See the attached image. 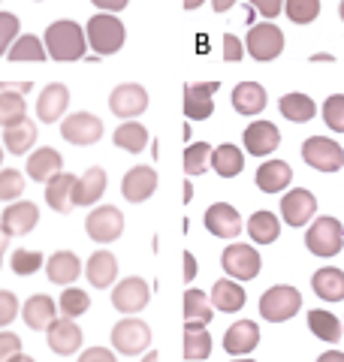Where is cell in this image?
<instances>
[{"label": "cell", "instance_id": "53", "mask_svg": "<svg viewBox=\"0 0 344 362\" xmlns=\"http://www.w3.org/2000/svg\"><path fill=\"white\" fill-rule=\"evenodd\" d=\"M79 362H118V359H115V354L106 350V347H91V350H85V354L79 356Z\"/></svg>", "mask_w": 344, "mask_h": 362}, {"label": "cell", "instance_id": "16", "mask_svg": "<svg viewBox=\"0 0 344 362\" xmlns=\"http://www.w3.org/2000/svg\"><path fill=\"white\" fill-rule=\"evenodd\" d=\"M314 211H317V199L311 190H305V187H296L290 194H284V199H281V214L290 226H305L314 218Z\"/></svg>", "mask_w": 344, "mask_h": 362}, {"label": "cell", "instance_id": "51", "mask_svg": "<svg viewBox=\"0 0 344 362\" xmlns=\"http://www.w3.org/2000/svg\"><path fill=\"white\" fill-rule=\"evenodd\" d=\"M242 54H245V49H242V42H239V37L227 33L224 37V61L236 64V61H242Z\"/></svg>", "mask_w": 344, "mask_h": 362}, {"label": "cell", "instance_id": "19", "mask_svg": "<svg viewBox=\"0 0 344 362\" xmlns=\"http://www.w3.org/2000/svg\"><path fill=\"white\" fill-rule=\"evenodd\" d=\"M157 190V169L154 166H133L121 181V197L130 202H145Z\"/></svg>", "mask_w": 344, "mask_h": 362}, {"label": "cell", "instance_id": "49", "mask_svg": "<svg viewBox=\"0 0 344 362\" xmlns=\"http://www.w3.org/2000/svg\"><path fill=\"white\" fill-rule=\"evenodd\" d=\"M18 314V299L9 290H0V326H9Z\"/></svg>", "mask_w": 344, "mask_h": 362}, {"label": "cell", "instance_id": "56", "mask_svg": "<svg viewBox=\"0 0 344 362\" xmlns=\"http://www.w3.org/2000/svg\"><path fill=\"white\" fill-rule=\"evenodd\" d=\"M317 362H344V354L341 350H326L323 356H317Z\"/></svg>", "mask_w": 344, "mask_h": 362}, {"label": "cell", "instance_id": "9", "mask_svg": "<svg viewBox=\"0 0 344 362\" xmlns=\"http://www.w3.org/2000/svg\"><path fill=\"white\" fill-rule=\"evenodd\" d=\"M284 49V33L275 25H254L248 33V54L254 61H275Z\"/></svg>", "mask_w": 344, "mask_h": 362}, {"label": "cell", "instance_id": "17", "mask_svg": "<svg viewBox=\"0 0 344 362\" xmlns=\"http://www.w3.org/2000/svg\"><path fill=\"white\" fill-rule=\"evenodd\" d=\"M205 230L217 235V239H236L242 233V218H239V211L229 202H214L205 211Z\"/></svg>", "mask_w": 344, "mask_h": 362}, {"label": "cell", "instance_id": "52", "mask_svg": "<svg viewBox=\"0 0 344 362\" xmlns=\"http://www.w3.org/2000/svg\"><path fill=\"white\" fill-rule=\"evenodd\" d=\"M251 6L260 9L266 18H275V16H281V9H284V0H251Z\"/></svg>", "mask_w": 344, "mask_h": 362}, {"label": "cell", "instance_id": "42", "mask_svg": "<svg viewBox=\"0 0 344 362\" xmlns=\"http://www.w3.org/2000/svg\"><path fill=\"white\" fill-rule=\"evenodd\" d=\"M57 308H61V314H64V317H70V320H76V317L88 314V308H91V296H88L85 290L70 287V290H64V293H61V302H57Z\"/></svg>", "mask_w": 344, "mask_h": 362}, {"label": "cell", "instance_id": "22", "mask_svg": "<svg viewBox=\"0 0 344 362\" xmlns=\"http://www.w3.org/2000/svg\"><path fill=\"white\" fill-rule=\"evenodd\" d=\"M67 103H70V90H67V85L55 82L49 88H42V94L37 100V118L52 124L67 112Z\"/></svg>", "mask_w": 344, "mask_h": 362}, {"label": "cell", "instance_id": "40", "mask_svg": "<svg viewBox=\"0 0 344 362\" xmlns=\"http://www.w3.org/2000/svg\"><path fill=\"white\" fill-rule=\"evenodd\" d=\"M49 58V52H45V42H40L37 37H18L16 42H13V49H9V61H16V64H21V61H45Z\"/></svg>", "mask_w": 344, "mask_h": 362}, {"label": "cell", "instance_id": "32", "mask_svg": "<svg viewBox=\"0 0 344 362\" xmlns=\"http://www.w3.org/2000/svg\"><path fill=\"white\" fill-rule=\"evenodd\" d=\"M88 281L94 287H112L115 284V275H118V259H115L109 251H97L94 257L88 259Z\"/></svg>", "mask_w": 344, "mask_h": 362}, {"label": "cell", "instance_id": "10", "mask_svg": "<svg viewBox=\"0 0 344 362\" xmlns=\"http://www.w3.org/2000/svg\"><path fill=\"white\" fill-rule=\"evenodd\" d=\"M61 136L73 145H94L103 136V121L91 112H76V115L61 121Z\"/></svg>", "mask_w": 344, "mask_h": 362}, {"label": "cell", "instance_id": "44", "mask_svg": "<svg viewBox=\"0 0 344 362\" xmlns=\"http://www.w3.org/2000/svg\"><path fill=\"white\" fill-rule=\"evenodd\" d=\"M212 160V145L209 142H193L185 148V173L188 175H200L205 173V166Z\"/></svg>", "mask_w": 344, "mask_h": 362}, {"label": "cell", "instance_id": "27", "mask_svg": "<svg viewBox=\"0 0 344 362\" xmlns=\"http://www.w3.org/2000/svg\"><path fill=\"white\" fill-rule=\"evenodd\" d=\"M76 175L70 173H61V175H55L49 185H45V202L55 209V211H61L67 214L73 209V190H76Z\"/></svg>", "mask_w": 344, "mask_h": 362}, {"label": "cell", "instance_id": "11", "mask_svg": "<svg viewBox=\"0 0 344 362\" xmlns=\"http://www.w3.org/2000/svg\"><path fill=\"white\" fill-rule=\"evenodd\" d=\"M148 299H151V290L142 278H124L118 287L112 290V305L118 308L121 314H139Z\"/></svg>", "mask_w": 344, "mask_h": 362}, {"label": "cell", "instance_id": "14", "mask_svg": "<svg viewBox=\"0 0 344 362\" xmlns=\"http://www.w3.org/2000/svg\"><path fill=\"white\" fill-rule=\"evenodd\" d=\"M109 109L118 118H136L148 109V90L142 85H118L109 97Z\"/></svg>", "mask_w": 344, "mask_h": 362}, {"label": "cell", "instance_id": "25", "mask_svg": "<svg viewBox=\"0 0 344 362\" xmlns=\"http://www.w3.org/2000/svg\"><path fill=\"white\" fill-rule=\"evenodd\" d=\"M61 169H64V157L55 148H40L28 157V175L33 181H45L49 185L55 175H61Z\"/></svg>", "mask_w": 344, "mask_h": 362}, {"label": "cell", "instance_id": "62", "mask_svg": "<svg viewBox=\"0 0 344 362\" xmlns=\"http://www.w3.org/2000/svg\"><path fill=\"white\" fill-rule=\"evenodd\" d=\"M338 16H341V21H344V0H341V6H338Z\"/></svg>", "mask_w": 344, "mask_h": 362}, {"label": "cell", "instance_id": "36", "mask_svg": "<svg viewBox=\"0 0 344 362\" xmlns=\"http://www.w3.org/2000/svg\"><path fill=\"white\" fill-rule=\"evenodd\" d=\"M28 118V106L21 90H0V127H16Z\"/></svg>", "mask_w": 344, "mask_h": 362}, {"label": "cell", "instance_id": "21", "mask_svg": "<svg viewBox=\"0 0 344 362\" xmlns=\"http://www.w3.org/2000/svg\"><path fill=\"white\" fill-rule=\"evenodd\" d=\"M45 275H49L52 284L70 287L73 281L82 275V263H79V257L73 251H57L49 257V263H45Z\"/></svg>", "mask_w": 344, "mask_h": 362}, {"label": "cell", "instance_id": "26", "mask_svg": "<svg viewBox=\"0 0 344 362\" xmlns=\"http://www.w3.org/2000/svg\"><path fill=\"white\" fill-rule=\"evenodd\" d=\"M212 308L224 311V314H236L245 308L248 302V293L236 284V281H217V284L212 287Z\"/></svg>", "mask_w": 344, "mask_h": 362}, {"label": "cell", "instance_id": "2", "mask_svg": "<svg viewBox=\"0 0 344 362\" xmlns=\"http://www.w3.org/2000/svg\"><path fill=\"white\" fill-rule=\"evenodd\" d=\"M302 308V293L290 284H278L260 296V314L269 323H284Z\"/></svg>", "mask_w": 344, "mask_h": 362}, {"label": "cell", "instance_id": "31", "mask_svg": "<svg viewBox=\"0 0 344 362\" xmlns=\"http://www.w3.org/2000/svg\"><path fill=\"white\" fill-rule=\"evenodd\" d=\"M212 356V335L205 332L202 323H185V359L202 362Z\"/></svg>", "mask_w": 344, "mask_h": 362}, {"label": "cell", "instance_id": "39", "mask_svg": "<svg viewBox=\"0 0 344 362\" xmlns=\"http://www.w3.org/2000/svg\"><path fill=\"white\" fill-rule=\"evenodd\" d=\"M115 145L124 151H130V154H139L145 145H148V130L142 127L139 121H127V124H121L118 130H115Z\"/></svg>", "mask_w": 344, "mask_h": 362}, {"label": "cell", "instance_id": "61", "mask_svg": "<svg viewBox=\"0 0 344 362\" xmlns=\"http://www.w3.org/2000/svg\"><path fill=\"white\" fill-rule=\"evenodd\" d=\"M197 6H202V0H185V9H197Z\"/></svg>", "mask_w": 344, "mask_h": 362}, {"label": "cell", "instance_id": "47", "mask_svg": "<svg viewBox=\"0 0 344 362\" xmlns=\"http://www.w3.org/2000/svg\"><path fill=\"white\" fill-rule=\"evenodd\" d=\"M40 266H42L40 251H16L13 254V272L16 275H33Z\"/></svg>", "mask_w": 344, "mask_h": 362}, {"label": "cell", "instance_id": "45", "mask_svg": "<svg viewBox=\"0 0 344 362\" xmlns=\"http://www.w3.org/2000/svg\"><path fill=\"white\" fill-rule=\"evenodd\" d=\"M25 194V175L18 169H0V199L13 202Z\"/></svg>", "mask_w": 344, "mask_h": 362}, {"label": "cell", "instance_id": "38", "mask_svg": "<svg viewBox=\"0 0 344 362\" xmlns=\"http://www.w3.org/2000/svg\"><path fill=\"white\" fill-rule=\"evenodd\" d=\"M308 329H311L320 341H338L341 338V323H338V317L336 314H329L323 308H314L311 314H308Z\"/></svg>", "mask_w": 344, "mask_h": 362}, {"label": "cell", "instance_id": "6", "mask_svg": "<svg viewBox=\"0 0 344 362\" xmlns=\"http://www.w3.org/2000/svg\"><path fill=\"white\" fill-rule=\"evenodd\" d=\"M148 344H151V329H148L142 320L127 317V320L115 323V329H112V347L118 350V354L136 356V354H142V350H148Z\"/></svg>", "mask_w": 344, "mask_h": 362}, {"label": "cell", "instance_id": "7", "mask_svg": "<svg viewBox=\"0 0 344 362\" xmlns=\"http://www.w3.org/2000/svg\"><path fill=\"white\" fill-rule=\"evenodd\" d=\"M221 263H224V272H227L229 278L251 281V278L260 275L263 259H260V254L251 245H229L227 251H224V257H221Z\"/></svg>", "mask_w": 344, "mask_h": 362}, {"label": "cell", "instance_id": "59", "mask_svg": "<svg viewBox=\"0 0 344 362\" xmlns=\"http://www.w3.org/2000/svg\"><path fill=\"white\" fill-rule=\"evenodd\" d=\"M9 362H37V359H30V356H25V354H16V356L9 359Z\"/></svg>", "mask_w": 344, "mask_h": 362}, {"label": "cell", "instance_id": "46", "mask_svg": "<svg viewBox=\"0 0 344 362\" xmlns=\"http://www.w3.org/2000/svg\"><path fill=\"white\" fill-rule=\"evenodd\" d=\"M323 121L329 130L344 133V94H332L323 103Z\"/></svg>", "mask_w": 344, "mask_h": 362}, {"label": "cell", "instance_id": "5", "mask_svg": "<svg viewBox=\"0 0 344 362\" xmlns=\"http://www.w3.org/2000/svg\"><path fill=\"white\" fill-rule=\"evenodd\" d=\"M302 160L311 169H320V173H336L344 166V151L338 142L326 139V136H311L302 145Z\"/></svg>", "mask_w": 344, "mask_h": 362}, {"label": "cell", "instance_id": "54", "mask_svg": "<svg viewBox=\"0 0 344 362\" xmlns=\"http://www.w3.org/2000/svg\"><path fill=\"white\" fill-rule=\"evenodd\" d=\"M94 6H100V9H106V13L112 16V13H118V9H124L130 4V0H91Z\"/></svg>", "mask_w": 344, "mask_h": 362}, {"label": "cell", "instance_id": "37", "mask_svg": "<svg viewBox=\"0 0 344 362\" xmlns=\"http://www.w3.org/2000/svg\"><path fill=\"white\" fill-rule=\"evenodd\" d=\"M278 109H281V115H284L287 121H293V124L311 121V118H314V112H317L314 100H311V97H305V94H284V97H281V103H278Z\"/></svg>", "mask_w": 344, "mask_h": 362}, {"label": "cell", "instance_id": "43", "mask_svg": "<svg viewBox=\"0 0 344 362\" xmlns=\"http://www.w3.org/2000/svg\"><path fill=\"white\" fill-rule=\"evenodd\" d=\"M284 13L293 25H311L320 16V0H284Z\"/></svg>", "mask_w": 344, "mask_h": 362}, {"label": "cell", "instance_id": "13", "mask_svg": "<svg viewBox=\"0 0 344 362\" xmlns=\"http://www.w3.org/2000/svg\"><path fill=\"white\" fill-rule=\"evenodd\" d=\"M45 341H49V347L57 356H70L82 347V329H79L76 320H70V317H57L49 329H45Z\"/></svg>", "mask_w": 344, "mask_h": 362}, {"label": "cell", "instance_id": "12", "mask_svg": "<svg viewBox=\"0 0 344 362\" xmlns=\"http://www.w3.org/2000/svg\"><path fill=\"white\" fill-rule=\"evenodd\" d=\"M221 82H197L185 88V115L190 121H205L214 112V94Z\"/></svg>", "mask_w": 344, "mask_h": 362}, {"label": "cell", "instance_id": "3", "mask_svg": "<svg viewBox=\"0 0 344 362\" xmlns=\"http://www.w3.org/2000/svg\"><path fill=\"white\" fill-rule=\"evenodd\" d=\"M88 42L91 49H94L97 54H115L124 45V37H127V30H124V25L115 16L109 13H100L88 21Z\"/></svg>", "mask_w": 344, "mask_h": 362}, {"label": "cell", "instance_id": "64", "mask_svg": "<svg viewBox=\"0 0 344 362\" xmlns=\"http://www.w3.org/2000/svg\"><path fill=\"white\" fill-rule=\"evenodd\" d=\"M236 362H251V359H236Z\"/></svg>", "mask_w": 344, "mask_h": 362}, {"label": "cell", "instance_id": "15", "mask_svg": "<svg viewBox=\"0 0 344 362\" xmlns=\"http://www.w3.org/2000/svg\"><path fill=\"white\" fill-rule=\"evenodd\" d=\"M281 145V130L272 121H251L245 127V151L254 157H266Z\"/></svg>", "mask_w": 344, "mask_h": 362}, {"label": "cell", "instance_id": "35", "mask_svg": "<svg viewBox=\"0 0 344 362\" xmlns=\"http://www.w3.org/2000/svg\"><path fill=\"white\" fill-rule=\"evenodd\" d=\"M33 142H37V124L28 121V118L21 124H16V127L4 130V145H6L9 154H28Z\"/></svg>", "mask_w": 344, "mask_h": 362}, {"label": "cell", "instance_id": "33", "mask_svg": "<svg viewBox=\"0 0 344 362\" xmlns=\"http://www.w3.org/2000/svg\"><path fill=\"white\" fill-rule=\"evenodd\" d=\"M245 166V154L239 145H217L212 151V169L221 178H236Z\"/></svg>", "mask_w": 344, "mask_h": 362}, {"label": "cell", "instance_id": "24", "mask_svg": "<svg viewBox=\"0 0 344 362\" xmlns=\"http://www.w3.org/2000/svg\"><path fill=\"white\" fill-rule=\"evenodd\" d=\"M57 311V305L52 302V296H42V293H37V296H30L25 302V308H21V317H25V323H28V329H49V326L57 320L55 317Z\"/></svg>", "mask_w": 344, "mask_h": 362}, {"label": "cell", "instance_id": "41", "mask_svg": "<svg viewBox=\"0 0 344 362\" xmlns=\"http://www.w3.org/2000/svg\"><path fill=\"white\" fill-rule=\"evenodd\" d=\"M212 302L209 299H205L202 296V293L200 290H188L185 293V320L188 323H209L212 320Z\"/></svg>", "mask_w": 344, "mask_h": 362}, {"label": "cell", "instance_id": "8", "mask_svg": "<svg viewBox=\"0 0 344 362\" xmlns=\"http://www.w3.org/2000/svg\"><path fill=\"white\" fill-rule=\"evenodd\" d=\"M85 230L94 242H115L124 233V214L115 206H100L85 218Z\"/></svg>", "mask_w": 344, "mask_h": 362}, {"label": "cell", "instance_id": "20", "mask_svg": "<svg viewBox=\"0 0 344 362\" xmlns=\"http://www.w3.org/2000/svg\"><path fill=\"white\" fill-rule=\"evenodd\" d=\"M260 344V326L254 320H239L224 335V350L233 356H245Z\"/></svg>", "mask_w": 344, "mask_h": 362}, {"label": "cell", "instance_id": "58", "mask_svg": "<svg viewBox=\"0 0 344 362\" xmlns=\"http://www.w3.org/2000/svg\"><path fill=\"white\" fill-rule=\"evenodd\" d=\"M6 245H9V235L0 230V259H4V251H6Z\"/></svg>", "mask_w": 344, "mask_h": 362}, {"label": "cell", "instance_id": "1", "mask_svg": "<svg viewBox=\"0 0 344 362\" xmlns=\"http://www.w3.org/2000/svg\"><path fill=\"white\" fill-rule=\"evenodd\" d=\"M85 30L76 21H55L45 30V52L55 61H79L85 54Z\"/></svg>", "mask_w": 344, "mask_h": 362}, {"label": "cell", "instance_id": "60", "mask_svg": "<svg viewBox=\"0 0 344 362\" xmlns=\"http://www.w3.org/2000/svg\"><path fill=\"white\" fill-rule=\"evenodd\" d=\"M142 362H160V356H157V350H148V356H145Z\"/></svg>", "mask_w": 344, "mask_h": 362}, {"label": "cell", "instance_id": "34", "mask_svg": "<svg viewBox=\"0 0 344 362\" xmlns=\"http://www.w3.org/2000/svg\"><path fill=\"white\" fill-rule=\"evenodd\" d=\"M248 235L254 242H260V245H272L275 239L281 235V223H278V218H275L272 211H254L251 214V221H248Z\"/></svg>", "mask_w": 344, "mask_h": 362}, {"label": "cell", "instance_id": "29", "mask_svg": "<svg viewBox=\"0 0 344 362\" xmlns=\"http://www.w3.org/2000/svg\"><path fill=\"white\" fill-rule=\"evenodd\" d=\"M290 178H293V169L284 160H269L257 169V187L263 194H278V190L290 185Z\"/></svg>", "mask_w": 344, "mask_h": 362}, {"label": "cell", "instance_id": "23", "mask_svg": "<svg viewBox=\"0 0 344 362\" xmlns=\"http://www.w3.org/2000/svg\"><path fill=\"white\" fill-rule=\"evenodd\" d=\"M106 169L100 166H91L88 173L76 181V190H73V206H94V202L103 197L106 190Z\"/></svg>", "mask_w": 344, "mask_h": 362}, {"label": "cell", "instance_id": "63", "mask_svg": "<svg viewBox=\"0 0 344 362\" xmlns=\"http://www.w3.org/2000/svg\"><path fill=\"white\" fill-rule=\"evenodd\" d=\"M0 163H4V148H0Z\"/></svg>", "mask_w": 344, "mask_h": 362}, {"label": "cell", "instance_id": "50", "mask_svg": "<svg viewBox=\"0 0 344 362\" xmlns=\"http://www.w3.org/2000/svg\"><path fill=\"white\" fill-rule=\"evenodd\" d=\"M16 354H21V338L13 332H0V362H9Z\"/></svg>", "mask_w": 344, "mask_h": 362}, {"label": "cell", "instance_id": "18", "mask_svg": "<svg viewBox=\"0 0 344 362\" xmlns=\"http://www.w3.org/2000/svg\"><path fill=\"white\" fill-rule=\"evenodd\" d=\"M40 221V209L33 202H13L0 214V230L6 235H28Z\"/></svg>", "mask_w": 344, "mask_h": 362}, {"label": "cell", "instance_id": "55", "mask_svg": "<svg viewBox=\"0 0 344 362\" xmlns=\"http://www.w3.org/2000/svg\"><path fill=\"white\" fill-rule=\"evenodd\" d=\"M193 275H197V259H193L190 251H185V281H188V284L193 281Z\"/></svg>", "mask_w": 344, "mask_h": 362}, {"label": "cell", "instance_id": "30", "mask_svg": "<svg viewBox=\"0 0 344 362\" xmlns=\"http://www.w3.org/2000/svg\"><path fill=\"white\" fill-rule=\"evenodd\" d=\"M311 287L320 299H326V302H341L344 299V272L341 269H320L314 272V278H311Z\"/></svg>", "mask_w": 344, "mask_h": 362}, {"label": "cell", "instance_id": "4", "mask_svg": "<svg viewBox=\"0 0 344 362\" xmlns=\"http://www.w3.org/2000/svg\"><path fill=\"white\" fill-rule=\"evenodd\" d=\"M305 245H308V251L317 257H336L344 245V230H341L338 218H317L308 226Z\"/></svg>", "mask_w": 344, "mask_h": 362}, {"label": "cell", "instance_id": "57", "mask_svg": "<svg viewBox=\"0 0 344 362\" xmlns=\"http://www.w3.org/2000/svg\"><path fill=\"white\" fill-rule=\"evenodd\" d=\"M212 6H214V13H227V9L236 6V0H212Z\"/></svg>", "mask_w": 344, "mask_h": 362}, {"label": "cell", "instance_id": "48", "mask_svg": "<svg viewBox=\"0 0 344 362\" xmlns=\"http://www.w3.org/2000/svg\"><path fill=\"white\" fill-rule=\"evenodd\" d=\"M16 40H18V18L13 13H0V54H4V49H13Z\"/></svg>", "mask_w": 344, "mask_h": 362}, {"label": "cell", "instance_id": "28", "mask_svg": "<svg viewBox=\"0 0 344 362\" xmlns=\"http://www.w3.org/2000/svg\"><path fill=\"white\" fill-rule=\"evenodd\" d=\"M233 106L239 115H260L266 109V90L257 82H242L233 90Z\"/></svg>", "mask_w": 344, "mask_h": 362}]
</instances>
